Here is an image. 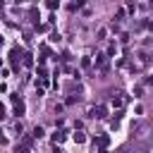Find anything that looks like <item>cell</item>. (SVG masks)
Listing matches in <instances>:
<instances>
[{
    "instance_id": "1",
    "label": "cell",
    "mask_w": 153,
    "mask_h": 153,
    "mask_svg": "<svg viewBox=\"0 0 153 153\" xmlns=\"http://www.w3.org/2000/svg\"><path fill=\"white\" fill-rule=\"evenodd\" d=\"M103 112H105L103 108H93V110H91V117H105Z\"/></svg>"
},
{
    "instance_id": "3",
    "label": "cell",
    "mask_w": 153,
    "mask_h": 153,
    "mask_svg": "<svg viewBox=\"0 0 153 153\" xmlns=\"http://www.w3.org/2000/svg\"><path fill=\"white\" fill-rule=\"evenodd\" d=\"M74 141H79V143H81V141H84V131H76V134H74Z\"/></svg>"
},
{
    "instance_id": "4",
    "label": "cell",
    "mask_w": 153,
    "mask_h": 153,
    "mask_svg": "<svg viewBox=\"0 0 153 153\" xmlns=\"http://www.w3.org/2000/svg\"><path fill=\"white\" fill-rule=\"evenodd\" d=\"M112 105H115V108H120V105H122V98H120V96H117V98H112Z\"/></svg>"
},
{
    "instance_id": "2",
    "label": "cell",
    "mask_w": 153,
    "mask_h": 153,
    "mask_svg": "<svg viewBox=\"0 0 153 153\" xmlns=\"http://www.w3.org/2000/svg\"><path fill=\"white\" fill-rule=\"evenodd\" d=\"M96 65H98L100 69H105V55H98V57H96Z\"/></svg>"
},
{
    "instance_id": "5",
    "label": "cell",
    "mask_w": 153,
    "mask_h": 153,
    "mask_svg": "<svg viewBox=\"0 0 153 153\" xmlns=\"http://www.w3.org/2000/svg\"><path fill=\"white\" fill-rule=\"evenodd\" d=\"M0 117H5V108L2 105H0Z\"/></svg>"
}]
</instances>
